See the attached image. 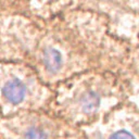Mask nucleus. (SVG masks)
<instances>
[{
	"label": "nucleus",
	"instance_id": "39448f33",
	"mask_svg": "<svg viewBox=\"0 0 139 139\" xmlns=\"http://www.w3.org/2000/svg\"><path fill=\"white\" fill-rule=\"evenodd\" d=\"M110 139H135V138L126 130H118V132H114Z\"/></svg>",
	"mask_w": 139,
	"mask_h": 139
},
{
	"label": "nucleus",
	"instance_id": "f257e3e1",
	"mask_svg": "<svg viewBox=\"0 0 139 139\" xmlns=\"http://www.w3.org/2000/svg\"><path fill=\"white\" fill-rule=\"evenodd\" d=\"M28 92V87L22 78L16 76L9 78L1 87V96L7 103L11 105H19L25 101Z\"/></svg>",
	"mask_w": 139,
	"mask_h": 139
},
{
	"label": "nucleus",
	"instance_id": "7ed1b4c3",
	"mask_svg": "<svg viewBox=\"0 0 139 139\" xmlns=\"http://www.w3.org/2000/svg\"><path fill=\"white\" fill-rule=\"evenodd\" d=\"M100 105V97L95 91H87L80 100V106L84 113L91 114L96 112Z\"/></svg>",
	"mask_w": 139,
	"mask_h": 139
},
{
	"label": "nucleus",
	"instance_id": "f03ea898",
	"mask_svg": "<svg viewBox=\"0 0 139 139\" xmlns=\"http://www.w3.org/2000/svg\"><path fill=\"white\" fill-rule=\"evenodd\" d=\"M42 64L50 73H56L62 66V56L59 50L48 47L42 51Z\"/></svg>",
	"mask_w": 139,
	"mask_h": 139
},
{
	"label": "nucleus",
	"instance_id": "20e7f679",
	"mask_svg": "<svg viewBox=\"0 0 139 139\" xmlns=\"http://www.w3.org/2000/svg\"><path fill=\"white\" fill-rule=\"evenodd\" d=\"M23 139H49V134L42 126L32 125L24 132Z\"/></svg>",
	"mask_w": 139,
	"mask_h": 139
}]
</instances>
